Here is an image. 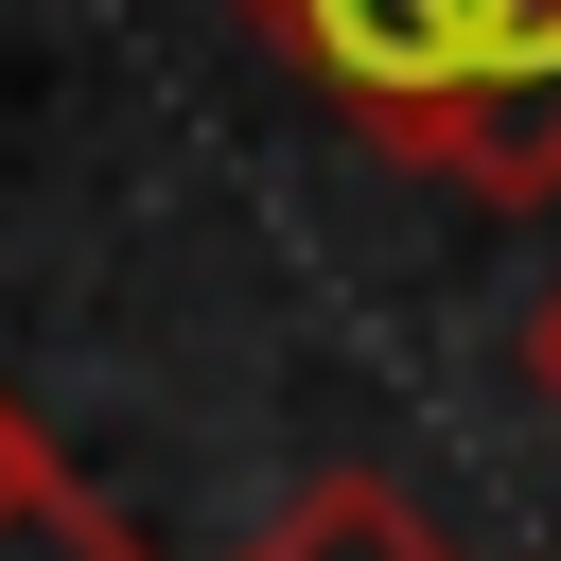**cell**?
Here are the masks:
<instances>
[{
  "label": "cell",
  "instance_id": "6da1fadb",
  "mask_svg": "<svg viewBox=\"0 0 561 561\" xmlns=\"http://www.w3.org/2000/svg\"><path fill=\"white\" fill-rule=\"evenodd\" d=\"M245 35L386 158L543 210L561 193V0H245Z\"/></svg>",
  "mask_w": 561,
  "mask_h": 561
},
{
  "label": "cell",
  "instance_id": "7a4b0ae2",
  "mask_svg": "<svg viewBox=\"0 0 561 561\" xmlns=\"http://www.w3.org/2000/svg\"><path fill=\"white\" fill-rule=\"evenodd\" d=\"M245 561H456V543H438V526H421L386 473H316V491H298V508H280Z\"/></svg>",
  "mask_w": 561,
  "mask_h": 561
},
{
  "label": "cell",
  "instance_id": "3957f363",
  "mask_svg": "<svg viewBox=\"0 0 561 561\" xmlns=\"http://www.w3.org/2000/svg\"><path fill=\"white\" fill-rule=\"evenodd\" d=\"M0 561H140V526H123V508L70 473L53 508H18V526H0Z\"/></svg>",
  "mask_w": 561,
  "mask_h": 561
},
{
  "label": "cell",
  "instance_id": "277c9868",
  "mask_svg": "<svg viewBox=\"0 0 561 561\" xmlns=\"http://www.w3.org/2000/svg\"><path fill=\"white\" fill-rule=\"evenodd\" d=\"M53 491H70V456H53V438L0 403V526H18V508H53Z\"/></svg>",
  "mask_w": 561,
  "mask_h": 561
},
{
  "label": "cell",
  "instance_id": "5b68a950",
  "mask_svg": "<svg viewBox=\"0 0 561 561\" xmlns=\"http://www.w3.org/2000/svg\"><path fill=\"white\" fill-rule=\"evenodd\" d=\"M526 386H543V403H561V280H543V298H526Z\"/></svg>",
  "mask_w": 561,
  "mask_h": 561
}]
</instances>
